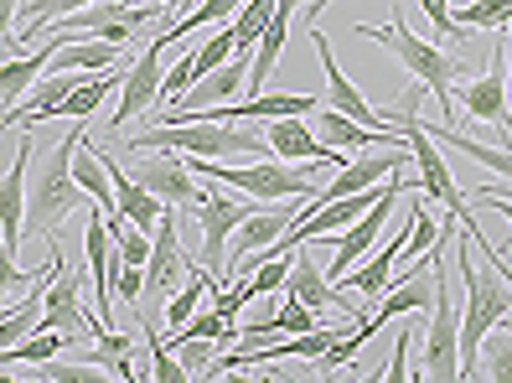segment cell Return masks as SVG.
Returning <instances> with one entry per match:
<instances>
[{
	"label": "cell",
	"instance_id": "1",
	"mask_svg": "<svg viewBox=\"0 0 512 383\" xmlns=\"http://www.w3.org/2000/svg\"><path fill=\"white\" fill-rule=\"evenodd\" d=\"M388 16H394L388 26H352V32L383 42V52L394 57V63L440 104V125L456 130V83H461V73H466V57H450L445 47H435V42H425V37H414L399 0L388 6Z\"/></svg>",
	"mask_w": 512,
	"mask_h": 383
},
{
	"label": "cell",
	"instance_id": "2",
	"mask_svg": "<svg viewBox=\"0 0 512 383\" xmlns=\"http://www.w3.org/2000/svg\"><path fill=\"white\" fill-rule=\"evenodd\" d=\"M456 270L466 280V311H461V378H476V358H481V342H487L507 311H512V280L507 275H487L481 264L471 259V233L456 228Z\"/></svg>",
	"mask_w": 512,
	"mask_h": 383
},
{
	"label": "cell",
	"instance_id": "3",
	"mask_svg": "<svg viewBox=\"0 0 512 383\" xmlns=\"http://www.w3.org/2000/svg\"><path fill=\"white\" fill-rule=\"evenodd\" d=\"M83 120H73V130L63 135L47 151V161L37 166V176H26V233L32 239H52V228L63 223L68 213L83 208V187H78V176H73V156H78V145H83Z\"/></svg>",
	"mask_w": 512,
	"mask_h": 383
},
{
	"label": "cell",
	"instance_id": "4",
	"mask_svg": "<svg viewBox=\"0 0 512 383\" xmlns=\"http://www.w3.org/2000/svg\"><path fill=\"white\" fill-rule=\"evenodd\" d=\"M187 166L202 176V182H218V187H233L254 202H285V197H316V176L326 161H280V156H264V161H202V156H187Z\"/></svg>",
	"mask_w": 512,
	"mask_h": 383
},
{
	"label": "cell",
	"instance_id": "5",
	"mask_svg": "<svg viewBox=\"0 0 512 383\" xmlns=\"http://www.w3.org/2000/svg\"><path fill=\"white\" fill-rule=\"evenodd\" d=\"M119 140V135H114ZM119 151H182V156H202V161H264L275 156L269 151L264 130H238V125H202V120H187V125H156V130H140L135 140H119Z\"/></svg>",
	"mask_w": 512,
	"mask_h": 383
},
{
	"label": "cell",
	"instance_id": "6",
	"mask_svg": "<svg viewBox=\"0 0 512 383\" xmlns=\"http://www.w3.org/2000/svg\"><path fill=\"white\" fill-rule=\"evenodd\" d=\"M456 239V223H440V239L430 249L435 264V301H430V332H425V363L414 368V378L430 383H456L461 378V306L450 301V275H445V244Z\"/></svg>",
	"mask_w": 512,
	"mask_h": 383
},
{
	"label": "cell",
	"instance_id": "7",
	"mask_svg": "<svg viewBox=\"0 0 512 383\" xmlns=\"http://www.w3.org/2000/svg\"><path fill=\"white\" fill-rule=\"evenodd\" d=\"M52 275H47V301H42V321L37 332H68L78 342H94L109 327L94 321V311L83 306V280H88V264H68V254L52 244Z\"/></svg>",
	"mask_w": 512,
	"mask_h": 383
},
{
	"label": "cell",
	"instance_id": "8",
	"mask_svg": "<svg viewBox=\"0 0 512 383\" xmlns=\"http://www.w3.org/2000/svg\"><path fill=\"white\" fill-rule=\"evenodd\" d=\"M130 156V176L140 187H150L166 208H176L182 218H197V208H202V197H207V187H202V176L187 166V156L182 151H125Z\"/></svg>",
	"mask_w": 512,
	"mask_h": 383
},
{
	"label": "cell",
	"instance_id": "9",
	"mask_svg": "<svg viewBox=\"0 0 512 383\" xmlns=\"http://www.w3.org/2000/svg\"><path fill=\"white\" fill-rule=\"evenodd\" d=\"M254 208H259L254 197H244V192H218V182H213V192H207V197H202V208H197V223H202L197 264H202V270L223 275V264H228V239H233L238 223H244Z\"/></svg>",
	"mask_w": 512,
	"mask_h": 383
},
{
	"label": "cell",
	"instance_id": "10",
	"mask_svg": "<svg viewBox=\"0 0 512 383\" xmlns=\"http://www.w3.org/2000/svg\"><path fill=\"white\" fill-rule=\"evenodd\" d=\"M399 171H409V145H399V151H388V145H373V151H363L357 161L337 166V176H331L326 187H316V197H306V208H300V218L316 213L321 202H331V197L368 192V187H378V182H383V176H399Z\"/></svg>",
	"mask_w": 512,
	"mask_h": 383
},
{
	"label": "cell",
	"instance_id": "11",
	"mask_svg": "<svg viewBox=\"0 0 512 383\" xmlns=\"http://www.w3.org/2000/svg\"><path fill=\"white\" fill-rule=\"evenodd\" d=\"M285 254H290V275H285V285H280V296H285V301L311 306V311H321V306H342L352 321H363V316H368L363 306H347V301H342V285L311 259L306 244H295V249H285Z\"/></svg>",
	"mask_w": 512,
	"mask_h": 383
},
{
	"label": "cell",
	"instance_id": "12",
	"mask_svg": "<svg viewBox=\"0 0 512 383\" xmlns=\"http://www.w3.org/2000/svg\"><path fill=\"white\" fill-rule=\"evenodd\" d=\"M161 78H166V47L150 37V42L140 47V57H135V68L125 73V83H119V104H114V114H109L114 135L125 130L145 104H156V99H161Z\"/></svg>",
	"mask_w": 512,
	"mask_h": 383
},
{
	"label": "cell",
	"instance_id": "13",
	"mask_svg": "<svg viewBox=\"0 0 512 383\" xmlns=\"http://www.w3.org/2000/svg\"><path fill=\"white\" fill-rule=\"evenodd\" d=\"M26 166H32V130L21 125L16 156H11L6 171H0V239H6L16 254H21V239H26Z\"/></svg>",
	"mask_w": 512,
	"mask_h": 383
},
{
	"label": "cell",
	"instance_id": "14",
	"mask_svg": "<svg viewBox=\"0 0 512 383\" xmlns=\"http://www.w3.org/2000/svg\"><path fill=\"white\" fill-rule=\"evenodd\" d=\"M502 32H497V47H492V68L481 73V78H466V114L481 125H497L512 135V94H507V73H502Z\"/></svg>",
	"mask_w": 512,
	"mask_h": 383
},
{
	"label": "cell",
	"instance_id": "15",
	"mask_svg": "<svg viewBox=\"0 0 512 383\" xmlns=\"http://www.w3.org/2000/svg\"><path fill=\"white\" fill-rule=\"evenodd\" d=\"M311 47H316V57H321V73H326V104H331V109H342L347 120L368 125V130H394V125H388V114H378V109L363 99V88H357V83L342 73V63L331 57V42H326L321 32H311Z\"/></svg>",
	"mask_w": 512,
	"mask_h": 383
},
{
	"label": "cell",
	"instance_id": "16",
	"mask_svg": "<svg viewBox=\"0 0 512 383\" xmlns=\"http://www.w3.org/2000/svg\"><path fill=\"white\" fill-rule=\"evenodd\" d=\"M259 130H264L269 151H275L280 161H326V166H347V161L337 156V145H326L321 135L306 130V114H280V120H264Z\"/></svg>",
	"mask_w": 512,
	"mask_h": 383
},
{
	"label": "cell",
	"instance_id": "17",
	"mask_svg": "<svg viewBox=\"0 0 512 383\" xmlns=\"http://www.w3.org/2000/svg\"><path fill=\"white\" fill-rule=\"evenodd\" d=\"M316 135H321L326 145H337V151H373V145L399 151V145H404L394 130H368V125L347 120L342 109H321V114H316Z\"/></svg>",
	"mask_w": 512,
	"mask_h": 383
},
{
	"label": "cell",
	"instance_id": "18",
	"mask_svg": "<svg viewBox=\"0 0 512 383\" xmlns=\"http://www.w3.org/2000/svg\"><path fill=\"white\" fill-rule=\"evenodd\" d=\"M223 285V275H213V270H202V264H192L187 270V280L171 290V301H166V332H176V327H187V321L197 316V306H207V296Z\"/></svg>",
	"mask_w": 512,
	"mask_h": 383
},
{
	"label": "cell",
	"instance_id": "19",
	"mask_svg": "<svg viewBox=\"0 0 512 383\" xmlns=\"http://www.w3.org/2000/svg\"><path fill=\"white\" fill-rule=\"evenodd\" d=\"M119 63V42H99V37H57L52 42V63L47 68H78V73H104Z\"/></svg>",
	"mask_w": 512,
	"mask_h": 383
},
{
	"label": "cell",
	"instance_id": "20",
	"mask_svg": "<svg viewBox=\"0 0 512 383\" xmlns=\"http://www.w3.org/2000/svg\"><path fill=\"white\" fill-rule=\"evenodd\" d=\"M425 130H430L435 145H445V151L471 156V161L487 166L497 182H512V145H507V151H492V145H481V140H471V135H461V130H450V125H425Z\"/></svg>",
	"mask_w": 512,
	"mask_h": 383
},
{
	"label": "cell",
	"instance_id": "21",
	"mask_svg": "<svg viewBox=\"0 0 512 383\" xmlns=\"http://www.w3.org/2000/svg\"><path fill=\"white\" fill-rule=\"evenodd\" d=\"M238 6H244V0H202V6L192 11V16H171L161 32H156V42L161 47H171V42H182L187 32H197V26H218V21H233L238 16Z\"/></svg>",
	"mask_w": 512,
	"mask_h": 383
},
{
	"label": "cell",
	"instance_id": "22",
	"mask_svg": "<svg viewBox=\"0 0 512 383\" xmlns=\"http://www.w3.org/2000/svg\"><path fill=\"white\" fill-rule=\"evenodd\" d=\"M47 63H52V47H42V52H26V57H11V63H0V99H26L32 94V83L47 73Z\"/></svg>",
	"mask_w": 512,
	"mask_h": 383
},
{
	"label": "cell",
	"instance_id": "23",
	"mask_svg": "<svg viewBox=\"0 0 512 383\" xmlns=\"http://www.w3.org/2000/svg\"><path fill=\"white\" fill-rule=\"evenodd\" d=\"M73 176H78V187L99 202V213H119V208H114V182H109V171H104L99 151H94L88 140L78 145V156H73Z\"/></svg>",
	"mask_w": 512,
	"mask_h": 383
},
{
	"label": "cell",
	"instance_id": "24",
	"mask_svg": "<svg viewBox=\"0 0 512 383\" xmlns=\"http://www.w3.org/2000/svg\"><path fill=\"white\" fill-rule=\"evenodd\" d=\"M456 26L471 37V32H507L512 26V0H466L456 11Z\"/></svg>",
	"mask_w": 512,
	"mask_h": 383
},
{
	"label": "cell",
	"instance_id": "25",
	"mask_svg": "<svg viewBox=\"0 0 512 383\" xmlns=\"http://www.w3.org/2000/svg\"><path fill=\"white\" fill-rule=\"evenodd\" d=\"M440 239V218L425 208L419 197H409V239H404V254L399 259H419V254H430Z\"/></svg>",
	"mask_w": 512,
	"mask_h": 383
},
{
	"label": "cell",
	"instance_id": "26",
	"mask_svg": "<svg viewBox=\"0 0 512 383\" xmlns=\"http://www.w3.org/2000/svg\"><path fill=\"white\" fill-rule=\"evenodd\" d=\"M476 378H492V383H512V327L502 321V332L492 342H481V358H476Z\"/></svg>",
	"mask_w": 512,
	"mask_h": 383
},
{
	"label": "cell",
	"instance_id": "27",
	"mask_svg": "<svg viewBox=\"0 0 512 383\" xmlns=\"http://www.w3.org/2000/svg\"><path fill=\"white\" fill-rule=\"evenodd\" d=\"M140 332H145V347H150V378H156V383H187V368H182V358H171V347L156 332V321L145 316Z\"/></svg>",
	"mask_w": 512,
	"mask_h": 383
},
{
	"label": "cell",
	"instance_id": "28",
	"mask_svg": "<svg viewBox=\"0 0 512 383\" xmlns=\"http://www.w3.org/2000/svg\"><path fill=\"white\" fill-rule=\"evenodd\" d=\"M233 47H238V37H233V21H218L213 32H207V42L192 52V63H197V78L202 73H213V68H223L228 57H233Z\"/></svg>",
	"mask_w": 512,
	"mask_h": 383
},
{
	"label": "cell",
	"instance_id": "29",
	"mask_svg": "<svg viewBox=\"0 0 512 383\" xmlns=\"http://www.w3.org/2000/svg\"><path fill=\"white\" fill-rule=\"evenodd\" d=\"M269 11H275V0H244V6H238V16H233L238 52H254V47H259V32H264Z\"/></svg>",
	"mask_w": 512,
	"mask_h": 383
},
{
	"label": "cell",
	"instance_id": "30",
	"mask_svg": "<svg viewBox=\"0 0 512 383\" xmlns=\"http://www.w3.org/2000/svg\"><path fill=\"white\" fill-rule=\"evenodd\" d=\"M114 254H119V249H114ZM109 290H114V301H119V306H140V290H145V264L114 259V280H109Z\"/></svg>",
	"mask_w": 512,
	"mask_h": 383
},
{
	"label": "cell",
	"instance_id": "31",
	"mask_svg": "<svg viewBox=\"0 0 512 383\" xmlns=\"http://www.w3.org/2000/svg\"><path fill=\"white\" fill-rule=\"evenodd\" d=\"M218 347L223 342H213V337H192V342H182V368H187V378H207L213 373V363H218Z\"/></svg>",
	"mask_w": 512,
	"mask_h": 383
},
{
	"label": "cell",
	"instance_id": "32",
	"mask_svg": "<svg viewBox=\"0 0 512 383\" xmlns=\"http://www.w3.org/2000/svg\"><path fill=\"white\" fill-rule=\"evenodd\" d=\"M47 270H52V264L42 259V270H37V275H26L21 264H16V249H11L6 239H0V301H6L11 290H21V285H32V280H42Z\"/></svg>",
	"mask_w": 512,
	"mask_h": 383
},
{
	"label": "cell",
	"instance_id": "33",
	"mask_svg": "<svg viewBox=\"0 0 512 383\" xmlns=\"http://www.w3.org/2000/svg\"><path fill=\"white\" fill-rule=\"evenodd\" d=\"M37 368H42L47 383H99V378H104L99 363H57V358H47V363H37Z\"/></svg>",
	"mask_w": 512,
	"mask_h": 383
},
{
	"label": "cell",
	"instance_id": "34",
	"mask_svg": "<svg viewBox=\"0 0 512 383\" xmlns=\"http://www.w3.org/2000/svg\"><path fill=\"white\" fill-rule=\"evenodd\" d=\"M192 83H197V63H192V52H182V57H176V68L161 78V99H166V104H176Z\"/></svg>",
	"mask_w": 512,
	"mask_h": 383
},
{
	"label": "cell",
	"instance_id": "35",
	"mask_svg": "<svg viewBox=\"0 0 512 383\" xmlns=\"http://www.w3.org/2000/svg\"><path fill=\"white\" fill-rule=\"evenodd\" d=\"M409 347H414V321L404 316V327H399V347H394V358H388V368H378L383 383H399V378H414L409 373Z\"/></svg>",
	"mask_w": 512,
	"mask_h": 383
},
{
	"label": "cell",
	"instance_id": "36",
	"mask_svg": "<svg viewBox=\"0 0 512 383\" xmlns=\"http://www.w3.org/2000/svg\"><path fill=\"white\" fill-rule=\"evenodd\" d=\"M275 327H280L285 337H295V332H311V327H316V311H311V306H295V301H285V296H280Z\"/></svg>",
	"mask_w": 512,
	"mask_h": 383
},
{
	"label": "cell",
	"instance_id": "37",
	"mask_svg": "<svg viewBox=\"0 0 512 383\" xmlns=\"http://www.w3.org/2000/svg\"><path fill=\"white\" fill-rule=\"evenodd\" d=\"M476 202H481V208H492V213H502V218L512 223V197H507V192H492V187H481V192H476Z\"/></svg>",
	"mask_w": 512,
	"mask_h": 383
},
{
	"label": "cell",
	"instance_id": "38",
	"mask_svg": "<svg viewBox=\"0 0 512 383\" xmlns=\"http://www.w3.org/2000/svg\"><path fill=\"white\" fill-rule=\"evenodd\" d=\"M16 16H21V0H0V47L11 42V26H16Z\"/></svg>",
	"mask_w": 512,
	"mask_h": 383
},
{
	"label": "cell",
	"instance_id": "39",
	"mask_svg": "<svg viewBox=\"0 0 512 383\" xmlns=\"http://www.w3.org/2000/svg\"><path fill=\"white\" fill-rule=\"evenodd\" d=\"M502 47H507V52H502V57H507V68H512V26H507V37H502ZM507 94H512V83H507Z\"/></svg>",
	"mask_w": 512,
	"mask_h": 383
},
{
	"label": "cell",
	"instance_id": "40",
	"mask_svg": "<svg viewBox=\"0 0 512 383\" xmlns=\"http://www.w3.org/2000/svg\"><path fill=\"white\" fill-rule=\"evenodd\" d=\"M135 6H166V11H176V0H135Z\"/></svg>",
	"mask_w": 512,
	"mask_h": 383
}]
</instances>
